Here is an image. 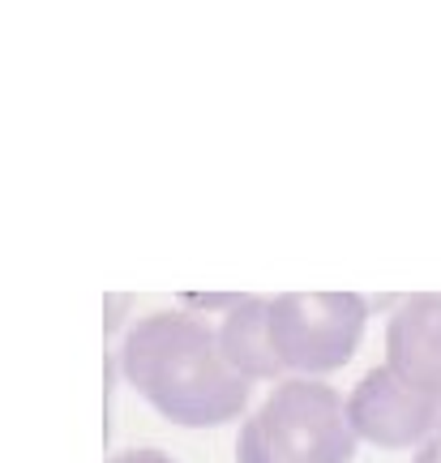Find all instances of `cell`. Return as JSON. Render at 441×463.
I'll list each match as a JSON object with an SVG mask.
<instances>
[{
	"label": "cell",
	"mask_w": 441,
	"mask_h": 463,
	"mask_svg": "<svg viewBox=\"0 0 441 463\" xmlns=\"http://www.w3.org/2000/svg\"><path fill=\"white\" fill-rule=\"evenodd\" d=\"M120 373L180 430H219L249 412L253 382L228 364L219 331L184 309L137 317L120 339Z\"/></svg>",
	"instance_id": "obj_1"
},
{
	"label": "cell",
	"mask_w": 441,
	"mask_h": 463,
	"mask_svg": "<svg viewBox=\"0 0 441 463\" xmlns=\"http://www.w3.org/2000/svg\"><path fill=\"white\" fill-rule=\"evenodd\" d=\"M369 300L356 292H283L270 300L275 347L292 378H326L356 356Z\"/></svg>",
	"instance_id": "obj_2"
},
{
	"label": "cell",
	"mask_w": 441,
	"mask_h": 463,
	"mask_svg": "<svg viewBox=\"0 0 441 463\" xmlns=\"http://www.w3.org/2000/svg\"><path fill=\"white\" fill-rule=\"evenodd\" d=\"M262 430L283 463H352L360 438L347 399L322 378H283L258 408Z\"/></svg>",
	"instance_id": "obj_3"
},
{
	"label": "cell",
	"mask_w": 441,
	"mask_h": 463,
	"mask_svg": "<svg viewBox=\"0 0 441 463\" xmlns=\"http://www.w3.org/2000/svg\"><path fill=\"white\" fill-rule=\"evenodd\" d=\"M347 416L360 442L381 450H420L441 430V403L411 391L390 364H377L347 395Z\"/></svg>",
	"instance_id": "obj_4"
},
{
	"label": "cell",
	"mask_w": 441,
	"mask_h": 463,
	"mask_svg": "<svg viewBox=\"0 0 441 463\" xmlns=\"http://www.w3.org/2000/svg\"><path fill=\"white\" fill-rule=\"evenodd\" d=\"M386 364L411 391L441 403V292L399 300L386 322Z\"/></svg>",
	"instance_id": "obj_5"
},
{
	"label": "cell",
	"mask_w": 441,
	"mask_h": 463,
	"mask_svg": "<svg viewBox=\"0 0 441 463\" xmlns=\"http://www.w3.org/2000/svg\"><path fill=\"white\" fill-rule=\"evenodd\" d=\"M219 347L228 364L249 382H283L287 364L270 331V297H245L228 317H219Z\"/></svg>",
	"instance_id": "obj_6"
},
{
	"label": "cell",
	"mask_w": 441,
	"mask_h": 463,
	"mask_svg": "<svg viewBox=\"0 0 441 463\" xmlns=\"http://www.w3.org/2000/svg\"><path fill=\"white\" fill-rule=\"evenodd\" d=\"M236 463H283L278 459V450L270 447V438H266L262 416L258 412L245 416V425H240V438H236Z\"/></svg>",
	"instance_id": "obj_7"
},
{
	"label": "cell",
	"mask_w": 441,
	"mask_h": 463,
	"mask_svg": "<svg viewBox=\"0 0 441 463\" xmlns=\"http://www.w3.org/2000/svg\"><path fill=\"white\" fill-rule=\"evenodd\" d=\"M240 292H223V297H206V292H184V297H180V309H184V314H193V317H206V314H219V317H228L231 309H236V305H240Z\"/></svg>",
	"instance_id": "obj_8"
},
{
	"label": "cell",
	"mask_w": 441,
	"mask_h": 463,
	"mask_svg": "<svg viewBox=\"0 0 441 463\" xmlns=\"http://www.w3.org/2000/svg\"><path fill=\"white\" fill-rule=\"evenodd\" d=\"M108 463H176V459H172V455H164V450H155V447H133V450L112 455Z\"/></svg>",
	"instance_id": "obj_9"
},
{
	"label": "cell",
	"mask_w": 441,
	"mask_h": 463,
	"mask_svg": "<svg viewBox=\"0 0 441 463\" xmlns=\"http://www.w3.org/2000/svg\"><path fill=\"white\" fill-rule=\"evenodd\" d=\"M411 463H441V442H437V438L416 450V455H411Z\"/></svg>",
	"instance_id": "obj_10"
},
{
	"label": "cell",
	"mask_w": 441,
	"mask_h": 463,
	"mask_svg": "<svg viewBox=\"0 0 441 463\" xmlns=\"http://www.w3.org/2000/svg\"><path fill=\"white\" fill-rule=\"evenodd\" d=\"M437 442H441V430H437Z\"/></svg>",
	"instance_id": "obj_11"
}]
</instances>
